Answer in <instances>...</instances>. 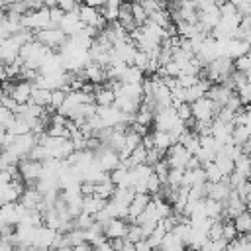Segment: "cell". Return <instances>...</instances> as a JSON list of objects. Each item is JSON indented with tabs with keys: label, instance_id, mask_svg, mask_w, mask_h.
Masks as SVG:
<instances>
[{
	"label": "cell",
	"instance_id": "cell-13",
	"mask_svg": "<svg viewBox=\"0 0 251 251\" xmlns=\"http://www.w3.org/2000/svg\"><path fill=\"white\" fill-rule=\"evenodd\" d=\"M43 4L49 6V8H53V6H57V0H43Z\"/></svg>",
	"mask_w": 251,
	"mask_h": 251
},
{
	"label": "cell",
	"instance_id": "cell-5",
	"mask_svg": "<svg viewBox=\"0 0 251 251\" xmlns=\"http://www.w3.org/2000/svg\"><path fill=\"white\" fill-rule=\"evenodd\" d=\"M190 157H192V153H190L180 141L173 143V145L165 151V161L169 163V167H175V169H186Z\"/></svg>",
	"mask_w": 251,
	"mask_h": 251
},
{
	"label": "cell",
	"instance_id": "cell-14",
	"mask_svg": "<svg viewBox=\"0 0 251 251\" xmlns=\"http://www.w3.org/2000/svg\"><path fill=\"white\" fill-rule=\"evenodd\" d=\"M6 4H10V2H25V0H4Z\"/></svg>",
	"mask_w": 251,
	"mask_h": 251
},
{
	"label": "cell",
	"instance_id": "cell-12",
	"mask_svg": "<svg viewBox=\"0 0 251 251\" xmlns=\"http://www.w3.org/2000/svg\"><path fill=\"white\" fill-rule=\"evenodd\" d=\"M57 6H59L63 12H73V10H78L80 0H57Z\"/></svg>",
	"mask_w": 251,
	"mask_h": 251
},
{
	"label": "cell",
	"instance_id": "cell-4",
	"mask_svg": "<svg viewBox=\"0 0 251 251\" xmlns=\"http://www.w3.org/2000/svg\"><path fill=\"white\" fill-rule=\"evenodd\" d=\"M190 108H192V118L198 122H212L216 118V112H218V106L206 94L202 98L190 102Z\"/></svg>",
	"mask_w": 251,
	"mask_h": 251
},
{
	"label": "cell",
	"instance_id": "cell-2",
	"mask_svg": "<svg viewBox=\"0 0 251 251\" xmlns=\"http://www.w3.org/2000/svg\"><path fill=\"white\" fill-rule=\"evenodd\" d=\"M41 171H43V163L37 161V159H31V157H22L18 161V173L22 176V180L25 182V186L29 184H35L37 178L41 176Z\"/></svg>",
	"mask_w": 251,
	"mask_h": 251
},
{
	"label": "cell",
	"instance_id": "cell-3",
	"mask_svg": "<svg viewBox=\"0 0 251 251\" xmlns=\"http://www.w3.org/2000/svg\"><path fill=\"white\" fill-rule=\"evenodd\" d=\"M33 37H35L39 43H43L45 47H49V49H59V47L63 45V41L67 39L65 31H63L59 25H47V27L35 31Z\"/></svg>",
	"mask_w": 251,
	"mask_h": 251
},
{
	"label": "cell",
	"instance_id": "cell-7",
	"mask_svg": "<svg viewBox=\"0 0 251 251\" xmlns=\"http://www.w3.org/2000/svg\"><path fill=\"white\" fill-rule=\"evenodd\" d=\"M127 226H129L127 220H124V218H112L110 222H106L102 226V229H104V235L108 239H116V237H126Z\"/></svg>",
	"mask_w": 251,
	"mask_h": 251
},
{
	"label": "cell",
	"instance_id": "cell-8",
	"mask_svg": "<svg viewBox=\"0 0 251 251\" xmlns=\"http://www.w3.org/2000/svg\"><path fill=\"white\" fill-rule=\"evenodd\" d=\"M231 220H233V226H235L237 233H247V231L251 229V212L243 210L241 214H237V216L231 218Z\"/></svg>",
	"mask_w": 251,
	"mask_h": 251
},
{
	"label": "cell",
	"instance_id": "cell-6",
	"mask_svg": "<svg viewBox=\"0 0 251 251\" xmlns=\"http://www.w3.org/2000/svg\"><path fill=\"white\" fill-rule=\"evenodd\" d=\"M151 202V194L149 192H135L131 202L127 204V222H135V218L145 210V206Z\"/></svg>",
	"mask_w": 251,
	"mask_h": 251
},
{
	"label": "cell",
	"instance_id": "cell-9",
	"mask_svg": "<svg viewBox=\"0 0 251 251\" xmlns=\"http://www.w3.org/2000/svg\"><path fill=\"white\" fill-rule=\"evenodd\" d=\"M65 96H67V90H65V88H53V90H51V100H49V108H51V110H57V108H59V106L63 104Z\"/></svg>",
	"mask_w": 251,
	"mask_h": 251
},
{
	"label": "cell",
	"instance_id": "cell-1",
	"mask_svg": "<svg viewBox=\"0 0 251 251\" xmlns=\"http://www.w3.org/2000/svg\"><path fill=\"white\" fill-rule=\"evenodd\" d=\"M22 24L25 29L29 31H39L47 25H51V8L49 6H41L37 10H29L22 16Z\"/></svg>",
	"mask_w": 251,
	"mask_h": 251
},
{
	"label": "cell",
	"instance_id": "cell-10",
	"mask_svg": "<svg viewBox=\"0 0 251 251\" xmlns=\"http://www.w3.org/2000/svg\"><path fill=\"white\" fill-rule=\"evenodd\" d=\"M175 110H176V116H178L182 122H188V120L192 118L190 102H178V104H175Z\"/></svg>",
	"mask_w": 251,
	"mask_h": 251
},
{
	"label": "cell",
	"instance_id": "cell-11",
	"mask_svg": "<svg viewBox=\"0 0 251 251\" xmlns=\"http://www.w3.org/2000/svg\"><path fill=\"white\" fill-rule=\"evenodd\" d=\"M161 182H163V180H161V178L157 176V173L153 171V173L147 176V182H145L147 192H149V194H157V192H159V188H161Z\"/></svg>",
	"mask_w": 251,
	"mask_h": 251
}]
</instances>
